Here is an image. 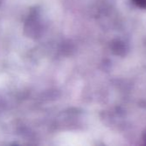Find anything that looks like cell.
Here are the masks:
<instances>
[{"label":"cell","instance_id":"1","mask_svg":"<svg viewBox=\"0 0 146 146\" xmlns=\"http://www.w3.org/2000/svg\"><path fill=\"white\" fill-rule=\"evenodd\" d=\"M133 2L137 6L142 9H146V0H133Z\"/></svg>","mask_w":146,"mask_h":146},{"label":"cell","instance_id":"2","mask_svg":"<svg viewBox=\"0 0 146 146\" xmlns=\"http://www.w3.org/2000/svg\"><path fill=\"white\" fill-rule=\"evenodd\" d=\"M145 141H146V133H145Z\"/></svg>","mask_w":146,"mask_h":146}]
</instances>
